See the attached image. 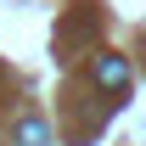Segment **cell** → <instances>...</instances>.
<instances>
[{
    "label": "cell",
    "mask_w": 146,
    "mask_h": 146,
    "mask_svg": "<svg viewBox=\"0 0 146 146\" xmlns=\"http://www.w3.org/2000/svg\"><path fill=\"white\" fill-rule=\"evenodd\" d=\"M96 84H101V90H107V96H124L129 90V62H124V56H96Z\"/></svg>",
    "instance_id": "1"
},
{
    "label": "cell",
    "mask_w": 146,
    "mask_h": 146,
    "mask_svg": "<svg viewBox=\"0 0 146 146\" xmlns=\"http://www.w3.org/2000/svg\"><path fill=\"white\" fill-rule=\"evenodd\" d=\"M17 146H51L45 118H23V124H17Z\"/></svg>",
    "instance_id": "2"
}]
</instances>
